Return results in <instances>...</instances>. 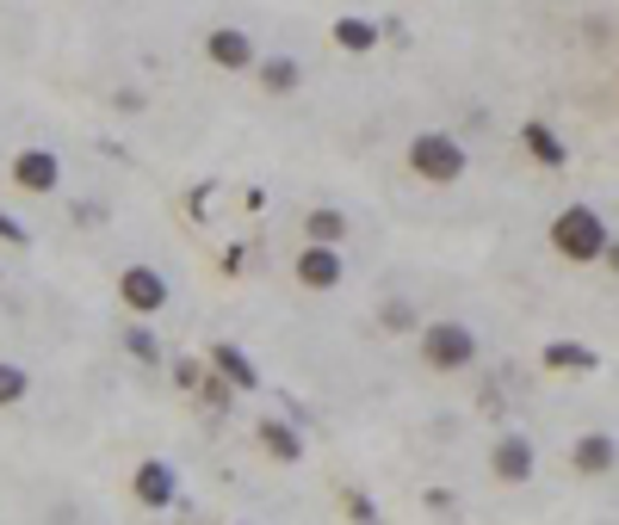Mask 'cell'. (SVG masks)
<instances>
[{
	"instance_id": "1",
	"label": "cell",
	"mask_w": 619,
	"mask_h": 525,
	"mask_svg": "<svg viewBox=\"0 0 619 525\" xmlns=\"http://www.w3.org/2000/svg\"><path fill=\"white\" fill-rule=\"evenodd\" d=\"M607 223H600V210H588V205H570V210H558V223H551V247H558L563 260H576V266H588V260H607Z\"/></svg>"
},
{
	"instance_id": "2",
	"label": "cell",
	"mask_w": 619,
	"mask_h": 525,
	"mask_svg": "<svg viewBox=\"0 0 619 525\" xmlns=\"http://www.w3.org/2000/svg\"><path fill=\"white\" fill-rule=\"evenodd\" d=\"M409 168L422 173L427 186H452V180H464L471 155H464L459 136H446V131H422L415 143H409Z\"/></svg>"
},
{
	"instance_id": "3",
	"label": "cell",
	"mask_w": 619,
	"mask_h": 525,
	"mask_svg": "<svg viewBox=\"0 0 619 525\" xmlns=\"http://www.w3.org/2000/svg\"><path fill=\"white\" fill-rule=\"evenodd\" d=\"M422 358L434 371H464V365H477V334L464 328V321H427L422 328Z\"/></svg>"
},
{
	"instance_id": "4",
	"label": "cell",
	"mask_w": 619,
	"mask_h": 525,
	"mask_svg": "<svg viewBox=\"0 0 619 525\" xmlns=\"http://www.w3.org/2000/svg\"><path fill=\"white\" fill-rule=\"evenodd\" d=\"M118 297H124V309H136V316H155V309H168V279L155 272V266H124V279H118Z\"/></svg>"
},
{
	"instance_id": "5",
	"label": "cell",
	"mask_w": 619,
	"mask_h": 525,
	"mask_svg": "<svg viewBox=\"0 0 619 525\" xmlns=\"http://www.w3.org/2000/svg\"><path fill=\"white\" fill-rule=\"evenodd\" d=\"M57 180H62V161L50 149H20L13 155V186H25V192H57Z\"/></svg>"
},
{
	"instance_id": "6",
	"label": "cell",
	"mask_w": 619,
	"mask_h": 525,
	"mask_svg": "<svg viewBox=\"0 0 619 525\" xmlns=\"http://www.w3.org/2000/svg\"><path fill=\"white\" fill-rule=\"evenodd\" d=\"M298 279L310 284V291H335L341 284V260H335L329 242H310L304 254H298Z\"/></svg>"
},
{
	"instance_id": "7",
	"label": "cell",
	"mask_w": 619,
	"mask_h": 525,
	"mask_svg": "<svg viewBox=\"0 0 619 525\" xmlns=\"http://www.w3.org/2000/svg\"><path fill=\"white\" fill-rule=\"evenodd\" d=\"M205 57H211L217 69H254V44H248V32L223 25V32H211V38H205Z\"/></svg>"
},
{
	"instance_id": "8",
	"label": "cell",
	"mask_w": 619,
	"mask_h": 525,
	"mask_svg": "<svg viewBox=\"0 0 619 525\" xmlns=\"http://www.w3.org/2000/svg\"><path fill=\"white\" fill-rule=\"evenodd\" d=\"M489 469H496L502 483H526V476H533V445H526L521 432L496 439V457H489Z\"/></svg>"
},
{
	"instance_id": "9",
	"label": "cell",
	"mask_w": 619,
	"mask_h": 525,
	"mask_svg": "<svg viewBox=\"0 0 619 525\" xmlns=\"http://www.w3.org/2000/svg\"><path fill=\"white\" fill-rule=\"evenodd\" d=\"M174 495H180V483H174V469L168 464H155L149 457V464L136 469V501L143 506H174Z\"/></svg>"
},
{
	"instance_id": "10",
	"label": "cell",
	"mask_w": 619,
	"mask_h": 525,
	"mask_svg": "<svg viewBox=\"0 0 619 525\" xmlns=\"http://www.w3.org/2000/svg\"><path fill=\"white\" fill-rule=\"evenodd\" d=\"M521 143H526V155H533V161H545V168H563V161H570V149L558 143V131H551V124H521Z\"/></svg>"
},
{
	"instance_id": "11",
	"label": "cell",
	"mask_w": 619,
	"mask_h": 525,
	"mask_svg": "<svg viewBox=\"0 0 619 525\" xmlns=\"http://www.w3.org/2000/svg\"><path fill=\"white\" fill-rule=\"evenodd\" d=\"M614 464H619V445L607 439V432H588V439L576 445V469H582V476H607Z\"/></svg>"
},
{
	"instance_id": "12",
	"label": "cell",
	"mask_w": 619,
	"mask_h": 525,
	"mask_svg": "<svg viewBox=\"0 0 619 525\" xmlns=\"http://www.w3.org/2000/svg\"><path fill=\"white\" fill-rule=\"evenodd\" d=\"M260 445H267L279 464H298V457H304V439H298L286 420H260Z\"/></svg>"
},
{
	"instance_id": "13",
	"label": "cell",
	"mask_w": 619,
	"mask_h": 525,
	"mask_svg": "<svg viewBox=\"0 0 619 525\" xmlns=\"http://www.w3.org/2000/svg\"><path fill=\"white\" fill-rule=\"evenodd\" d=\"M545 365H551V371H595V353L576 346V340H551V346H545Z\"/></svg>"
},
{
	"instance_id": "14",
	"label": "cell",
	"mask_w": 619,
	"mask_h": 525,
	"mask_svg": "<svg viewBox=\"0 0 619 525\" xmlns=\"http://www.w3.org/2000/svg\"><path fill=\"white\" fill-rule=\"evenodd\" d=\"M217 371L230 377V390H254V383H260V371H254L248 365V353H235V346H217Z\"/></svg>"
},
{
	"instance_id": "15",
	"label": "cell",
	"mask_w": 619,
	"mask_h": 525,
	"mask_svg": "<svg viewBox=\"0 0 619 525\" xmlns=\"http://www.w3.org/2000/svg\"><path fill=\"white\" fill-rule=\"evenodd\" d=\"M335 44H341V50H372V44H378V25L372 20H335Z\"/></svg>"
},
{
	"instance_id": "16",
	"label": "cell",
	"mask_w": 619,
	"mask_h": 525,
	"mask_svg": "<svg viewBox=\"0 0 619 525\" xmlns=\"http://www.w3.org/2000/svg\"><path fill=\"white\" fill-rule=\"evenodd\" d=\"M260 87H267V94H291V87H298V62H291V57H267V62H260Z\"/></svg>"
},
{
	"instance_id": "17",
	"label": "cell",
	"mask_w": 619,
	"mask_h": 525,
	"mask_svg": "<svg viewBox=\"0 0 619 525\" xmlns=\"http://www.w3.org/2000/svg\"><path fill=\"white\" fill-rule=\"evenodd\" d=\"M304 229H310V242H341V235H348V217H341V210H310L304 217Z\"/></svg>"
},
{
	"instance_id": "18",
	"label": "cell",
	"mask_w": 619,
	"mask_h": 525,
	"mask_svg": "<svg viewBox=\"0 0 619 525\" xmlns=\"http://www.w3.org/2000/svg\"><path fill=\"white\" fill-rule=\"evenodd\" d=\"M25 390H32V377H25V365H7V358H0V408H13V402H25Z\"/></svg>"
},
{
	"instance_id": "19",
	"label": "cell",
	"mask_w": 619,
	"mask_h": 525,
	"mask_svg": "<svg viewBox=\"0 0 619 525\" xmlns=\"http://www.w3.org/2000/svg\"><path fill=\"white\" fill-rule=\"evenodd\" d=\"M124 346H131V358H143V365H155V358H161V346H155L149 328H124Z\"/></svg>"
},
{
	"instance_id": "20",
	"label": "cell",
	"mask_w": 619,
	"mask_h": 525,
	"mask_svg": "<svg viewBox=\"0 0 619 525\" xmlns=\"http://www.w3.org/2000/svg\"><path fill=\"white\" fill-rule=\"evenodd\" d=\"M385 328H397V334H403V328H415V309H409V303H390V309H385Z\"/></svg>"
},
{
	"instance_id": "21",
	"label": "cell",
	"mask_w": 619,
	"mask_h": 525,
	"mask_svg": "<svg viewBox=\"0 0 619 525\" xmlns=\"http://www.w3.org/2000/svg\"><path fill=\"white\" fill-rule=\"evenodd\" d=\"M0 242L25 247V242H32V229H20V223H13V217H7V210H0Z\"/></svg>"
},
{
	"instance_id": "22",
	"label": "cell",
	"mask_w": 619,
	"mask_h": 525,
	"mask_svg": "<svg viewBox=\"0 0 619 525\" xmlns=\"http://www.w3.org/2000/svg\"><path fill=\"white\" fill-rule=\"evenodd\" d=\"M607 266H614V272H619V242H607Z\"/></svg>"
}]
</instances>
